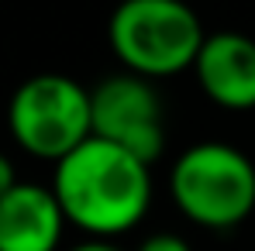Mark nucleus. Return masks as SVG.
Instances as JSON below:
<instances>
[{"label":"nucleus","instance_id":"1","mask_svg":"<svg viewBox=\"0 0 255 251\" xmlns=\"http://www.w3.org/2000/svg\"><path fill=\"white\" fill-rule=\"evenodd\" d=\"M52 193L66 224L93 234V241H107L148 213L152 175L131 152L104 138H86L76 152L55 162Z\"/></svg>","mask_w":255,"mask_h":251},{"label":"nucleus","instance_id":"2","mask_svg":"<svg viewBox=\"0 0 255 251\" xmlns=\"http://www.w3.org/2000/svg\"><path fill=\"white\" fill-rule=\"evenodd\" d=\"M114 55L141 80L176 76L197 66L207 42L204 24L183 0H125L107 24Z\"/></svg>","mask_w":255,"mask_h":251},{"label":"nucleus","instance_id":"3","mask_svg":"<svg viewBox=\"0 0 255 251\" xmlns=\"http://www.w3.org/2000/svg\"><path fill=\"white\" fill-rule=\"evenodd\" d=\"M169 189L183 217L207 231H228L255 210V166L235 145L197 141L172 162Z\"/></svg>","mask_w":255,"mask_h":251},{"label":"nucleus","instance_id":"4","mask_svg":"<svg viewBox=\"0 0 255 251\" xmlns=\"http://www.w3.org/2000/svg\"><path fill=\"white\" fill-rule=\"evenodd\" d=\"M7 127L28 155L62 162L93 138L90 89L62 73H38L14 89Z\"/></svg>","mask_w":255,"mask_h":251},{"label":"nucleus","instance_id":"5","mask_svg":"<svg viewBox=\"0 0 255 251\" xmlns=\"http://www.w3.org/2000/svg\"><path fill=\"white\" fill-rule=\"evenodd\" d=\"M90 110H93V138L125 148L145 166H152L162 155L166 117L162 100L148 80L134 73L104 76L90 89Z\"/></svg>","mask_w":255,"mask_h":251},{"label":"nucleus","instance_id":"6","mask_svg":"<svg viewBox=\"0 0 255 251\" xmlns=\"http://www.w3.org/2000/svg\"><path fill=\"white\" fill-rule=\"evenodd\" d=\"M200 89L224 110L255 107V42L238 31H217L197 55Z\"/></svg>","mask_w":255,"mask_h":251},{"label":"nucleus","instance_id":"7","mask_svg":"<svg viewBox=\"0 0 255 251\" xmlns=\"http://www.w3.org/2000/svg\"><path fill=\"white\" fill-rule=\"evenodd\" d=\"M66 217L52 186L17 182L0 200V251H55Z\"/></svg>","mask_w":255,"mask_h":251},{"label":"nucleus","instance_id":"8","mask_svg":"<svg viewBox=\"0 0 255 251\" xmlns=\"http://www.w3.org/2000/svg\"><path fill=\"white\" fill-rule=\"evenodd\" d=\"M138 251H193L179 234H169V231H162V234H152V238H145Z\"/></svg>","mask_w":255,"mask_h":251},{"label":"nucleus","instance_id":"9","mask_svg":"<svg viewBox=\"0 0 255 251\" xmlns=\"http://www.w3.org/2000/svg\"><path fill=\"white\" fill-rule=\"evenodd\" d=\"M17 182H21V179H17V172H14V162L0 152V200H3V196H7Z\"/></svg>","mask_w":255,"mask_h":251},{"label":"nucleus","instance_id":"10","mask_svg":"<svg viewBox=\"0 0 255 251\" xmlns=\"http://www.w3.org/2000/svg\"><path fill=\"white\" fill-rule=\"evenodd\" d=\"M69 251H121V248H114L111 241H83V245H76Z\"/></svg>","mask_w":255,"mask_h":251}]
</instances>
